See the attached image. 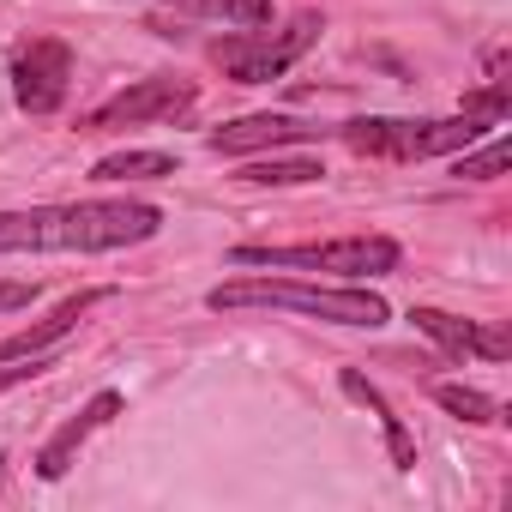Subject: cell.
Listing matches in <instances>:
<instances>
[{
	"label": "cell",
	"mask_w": 512,
	"mask_h": 512,
	"mask_svg": "<svg viewBox=\"0 0 512 512\" xmlns=\"http://www.w3.org/2000/svg\"><path fill=\"white\" fill-rule=\"evenodd\" d=\"M37 284H0V314H13V308H31Z\"/></svg>",
	"instance_id": "19"
},
{
	"label": "cell",
	"mask_w": 512,
	"mask_h": 512,
	"mask_svg": "<svg viewBox=\"0 0 512 512\" xmlns=\"http://www.w3.org/2000/svg\"><path fill=\"white\" fill-rule=\"evenodd\" d=\"M49 368H55L49 350H43V356H13V362H0V392H13V386L37 380V374H49Z\"/></svg>",
	"instance_id": "18"
},
{
	"label": "cell",
	"mask_w": 512,
	"mask_h": 512,
	"mask_svg": "<svg viewBox=\"0 0 512 512\" xmlns=\"http://www.w3.org/2000/svg\"><path fill=\"white\" fill-rule=\"evenodd\" d=\"M434 404L440 410H452V416H464V422H506V410L488 398V392H476V386H434Z\"/></svg>",
	"instance_id": "16"
},
{
	"label": "cell",
	"mask_w": 512,
	"mask_h": 512,
	"mask_svg": "<svg viewBox=\"0 0 512 512\" xmlns=\"http://www.w3.org/2000/svg\"><path fill=\"white\" fill-rule=\"evenodd\" d=\"M199 103L193 79H139L121 97H109L103 109L85 115V133H109V127H139V121H181Z\"/></svg>",
	"instance_id": "6"
},
{
	"label": "cell",
	"mask_w": 512,
	"mask_h": 512,
	"mask_svg": "<svg viewBox=\"0 0 512 512\" xmlns=\"http://www.w3.org/2000/svg\"><path fill=\"white\" fill-rule=\"evenodd\" d=\"M416 332H428L440 350L452 356H482V362H506L512 356V338L500 326H482V320H458V314H440V308H410Z\"/></svg>",
	"instance_id": "8"
},
{
	"label": "cell",
	"mask_w": 512,
	"mask_h": 512,
	"mask_svg": "<svg viewBox=\"0 0 512 512\" xmlns=\"http://www.w3.org/2000/svg\"><path fill=\"white\" fill-rule=\"evenodd\" d=\"M163 229V211L145 199H73L0 211V253H115Z\"/></svg>",
	"instance_id": "1"
},
{
	"label": "cell",
	"mask_w": 512,
	"mask_h": 512,
	"mask_svg": "<svg viewBox=\"0 0 512 512\" xmlns=\"http://www.w3.org/2000/svg\"><path fill=\"white\" fill-rule=\"evenodd\" d=\"M73 91V49L55 37H37L13 55V97L25 115H55Z\"/></svg>",
	"instance_id": "7"
},
{
	"label": "cell",
	"mask_w": 512,
	"mask_h": 512,
	"mask_svg": "<svg viewBox=\"0 0 512 512\" xmlns=\"http://www.w3.org/2000/svg\"><path fill=\"white\" fill-rule=\"evenodd\" d=\"M320 133H326V127H308V121H296V115H241V121H229V127H217V133H211V151L241 157V151L302 145V139H320Z\"/></svg>",
	"instance_id": "10"
},
{
	"label": "cell",
	"mask_w": 512,
	"mask_h": 512,
	"mask_svg": "<svg viewBox=\"0 0 512 512\" xmlns=\"http://www.w3.org/2000/svg\"><path fill=\"white\" fill-rule=\"evenodd\" d=\"M115 290H79V296H67L49 320H37V326H25V332H13V338H0V362H13V356H43V350H55L97 302H109Z\"/></svg>",
	"instance_id": "11"
},
{
	"label": "cell",
	"mask_w": 512,
	"mask_h": 512,
	"mask_svg": "<svg viewBox=\"0 0 512 512\" xmlns=\"http://www.w3.org/2000/svg\"><path fill=\"white\" fill-rule=\"evenodd\" d=\"M482 127H488V121H476V115H464V109H458L452 121H386V115H374V121H344L338 139H344L350 151H362V157L422 163V157H452V151L476 145Z\"/></svg>",
	"instance_id": "4"
},
{
	"label": "cell",
	"mask_w": 512,
	"mask_h": 512,
	"mask_svg": "<svg viewBox=\"0 0 512 512\" xmlns=\"http://www.w3.org/2000/svg\"><path fill=\"white\" fill-rule=\"evenodd\" d=\"M115 416H121V392H97L73 422H61V434H55V440H43V452H37V476H43V482H61V476L73 470L79 446H85L97 428H109Z\"/></svg>",
	"instance_id": "9"
},
{
	"label": "cell",
	"mask_w": 512,
	"mask_h": 512,
	"mask_svg": "<svg viewBox=\"0 0 512 512\" xmlns=\"http://www.w3.org/2000/svg\"><path fill=\"white\" fill-rule=\"evenodd\" d=\"M235 266H272V272H338V278H386L398 272L392 235H344V241H296V247H229Z\"/></svg>",
	"instance_id": "3"
},
{
	"label": "cell",
	"mask_w": 512,
	"mask_h": 512,
	"mask_svg": "<svg viewBox=\"0 0 512 512\" xmlns=\"http://www.w3.org/2000/svg\"><path fill=\"white\" fill-rule=\"evenodd\" d=\"M163 175H175L169 151H115L91 169V181H163Z\"/></svg>",
	"instance_id": "14"
},
{
	"label": "cell",
	"mask_w": 512,
	"mask_h": 512,
	"mask_svg": "<svg viewBox=\"0 0 512 512\" xmlns=\"http://www.w3.org/2000/svg\"><path fill=\"white\" fill-rule=\"evenodd\" d=\"M0 482H7V458H0Z\"/></svg>",
	"instance_id": "20"
},
{
	"label": "cell",
	"mask_w": 512,
	"mask_h": 512,
	"mask_svg": "<svg viewBox=\"0 0 512 512\" xmlns=\"http://www.w3.org/2000/svg\"><path fill=\"white\" fill-rule=\"evenodd\" d=\"M205 308L217 314H247V308H266V314H308L326 326H386L392 308L374 290H320V284H296V278H241V284H217L205 296Z\"/></svg>",
	"instance_id": "2"
},
{
	"label": "cell",
	"mask_w": 512,
	"mask_h": 512,
	"mask_svg": "<svg viewBox=\"0 0 512 512\" xmlns=\"http://www.w3.org/2000/svg\"><path fill=\"white\" fill-rule=\"evenodd\" d=\"M320 31H326L320 13H296L284 31L253 25V31H235V37L211 43V61H217L235 85H272V79H284V73L320 43Z\"/></svg>",
	"instance_id": "5"
},
{
	"label": "cell",
	"mask_w": 512,
	"mask_h": 512,
	"mask_svg": "<svg viewBox=\"0 0 512 512\" xmlns=\"http://www.w3.org/2000/svg\"><path fill=\"white\" fill-rule=\"evenodd\" d=\"M338 386H344V398H356L362 410H374V416H380V428H386V446H392V464H398V470H416V440H410V428L392 416V404L380 398V386H374L362 368H344V374H338Z\"/></svg>",
	"instance_id": "12"
},
{
	"label": "cell",
	"mask_w": 512,
	"mask_h": 512,
	"mask_svg": "<svg viewBox=\"0 0 512 512\" xmlns=\"http://www.w3.org/2000/svg\"><path fill=\"white\" fill-rule=\"evenodd\" d=\"M320 175H326V163H314V157H266V163L241 169V181H253V187H308Z\"/></svg>",
	"instance_id": "15"
},
{
	"label": "cell",
	"mask_w": 512,
	"mask_h": 512,
	"mask_svg": "<svg viewBox=\"0 0 512 512\" xmlns=\"http://www.w3.org/2000/svg\"><path fill=\"white\" fill-rule=\"evenodd\" d=\"M506 163H512V139L500 133V139H488L482 151H470V145H464V157H458V169H452V175H458V181H494Z\"/></svg>",
	"instance_id": "17"
},
{
	"label": "cell",
	"mask_w": 512,
	"mask_h": 512,
	"mask_svg": "<svg viewBox=\"0 0 512 512\" xmlns=\"http://www.w3.org/2000/svg\"><path fill=\"white\" fill-rule=\"evenodd\" d=\"M163 7H181V13H199V19H217L235 31L272 25V0H163Z\"/></svg>",
	"instance_id": "13"
}]
</instances>
